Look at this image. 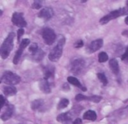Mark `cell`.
Masks as SVG:
<instances>
[{"mask_svg":"<svg viewBox=\"0 0 128 124\" xmlns=\"http://www.w3.org/2000/svg\"><path fill=\"white\" fill-rule=\"evenodd\" d=\"M15 37L14 32H10L6 38L4 40L0 47V55L2 59H6L14 47V40Z\"/></svg>","mask_w":128,"mask_h":124,"instance_id":"obj_1","label":"cell"},{"mask_svg":"<svg viewBox=\"0 0 128 124\" xmlns=\"http://www.w3.org/2000/svg\"><path fill=\"white\" fill-rule=\"evenodd\" d=\"M64 43H65V38L63 36H61V37L58 40L56 46L50 51L49 54L48 58L50 61H51L52 62H56L60 59V58L62 55L63 47Z\"/></svg>","mask_w":128,"mask_h":124,"instance_id":"obj_2","label":"cell"},{"mask_svg":"<svg viewBox=\"0 0 128 124\" xmlns=\"http://www.w3.org/2000/svg\"><path fill=\"white\" fill-rule=\"evenodd\" d=\"M21 82L20 76L11 71H5L3 73L1 77V83H4L8 85L14 86L19 84Z\"/></svg>","mask_w":128,"mask_h":124,"instance_id":"obj_3","label":"cell"},{"mask_svg":"<svg viewBox=\"0 0 128 124\" xmlns=\"http://www.w3.org/2000/svg\"><path fill=\"white\" fill-rule=\"evenodd\" d=\"M127 11L128 10H127L126 7H122L119 9L115 10L113 11H111L110 13H109L108 14H106V16H104V17H102L100 19V23L101 25H105L112 19H115L119 16H124L127 13Z\"/></svg>","mask_w":128,"mask_h":124,"instance_id":"obj_4","label":"cell"},{"mask_svg":"<svg viewBox=\"0 0 128 124\" xmlns=\"http://www.w3.org/2000/svg\"><path fill=\"white\" fill-rule=\"evenodd\" d=\"M42 37L45 43L48 46H51L54 43L56 39V34L53 29L49 27H46L42 30Z\"/></svg>","mask_w":128,"mask_h":124,"instance_id":"obj_5","label":"cell"},{"mask_svg":"<svg viewBox=\"0 0 128 124\" xmlns=\"http://www.w3.org/2000/svg\"><path fill=\"white\" fill-rule=\"evenodd\" d=\"M85 65L86 61L82 58L74 59L70 64V70L74 75H80L85 68Z\"/></svg>","mask_w":128,"mask_h":124,"instance_id":"obj_6","label":"cell"},{"mask_svg":"<svg viewBox=\"0 0 128 124\" xmlns=\"http://www.w3.org/2000/svg\"><path fill=\"white\" fill-rule=\"evenodd\" d=\"M11 22L14 25L19 27L20 28H22L27 26V22L23 16L22 13L14 12L11 17Z\"/></svg>","mask_w":128,"mask_h":124,"instance_id":"obj_7","label":"cell"},{"mask_svg":"<svg viewBox=\"0 0 128 124\" xmlns=\"http://www.w3.org/2000/svg\"><path fill=\"white\" fill-rule=\"evenodd\" d=\"M29 44H30V40L28 38H24V39H22V40L20 43L19 49L16 50V53L14 55V59H13V63L14 64H17L19 63V61H20V58H21V56L22 55L23 50Z\"/></svg>","mask_w":128,"mask_h":124,"instance_id":"obj_8","label":"cell"},{"mask_svg":"<svg viewBox=\"0 0 128 124\" xmlns=\"http://www.w3.org/2000/svg\"><path fill=\"white\" fill-rule=\"evenodd\" d=\"M76 110H71L70 112H64L62 114H60L59 115H58L56 120L58 122H62V123H65V122H70L73 120V118H74V116L79 115L80 113L75 112Z\"/></svg>","mask_w":128,"mask_h":124,"instance_id":"obj_9","label":"cell"},{"mask_svg":"<svg viewBox=\"0 0 128 124\" xmlns=\"http://www.w3.org/2000/svg\"><path fill=\"white\" fill-rule=\"evenodd\" d=\"M53 16H54V11L52 8L50 7H45L42 8L38 13V17L44 19L45 22L50 20Z\"/></svg>","mask_w":128,"mask_h":124,"instance_id":"obj_10","label":"cell"},{"mask_svg":"<svg viewBox=\"0 0 128 124\" xmlns=\"http://www.w3.org/2000/svg\"><path fill=\"white\" fill-rule=\"evenodd\" d=\"M75 100L76 101L80 102V101H83V100H87V101H91L93 102L94 103H98L101 101L102 97L100 96H97V95H94V96H91V97H87L85 96L83 94H79L75 97Z\"/></svg>","mask_w":128,"mask_h":124,"instance_id":"obj_11","label":"cell"},{"mask_svg":"<svg viewBox=\"0 0 128 124\" xmlns=\"http://www.w3.org/2000/svg\"><path fill=\"white\" fill-rule=\"evenodd\" d=\"M104 45V40L103 39H97L93 40L87 48V51L88 53H94L99 50Z\"/></svg>","mask_w":128,"mask_h":124,"instance_id":"obj_12","label":"cell"},{"mask_svg":"<svg viewBox=\"0 0 128 124\" xmlns=\"http://www.w3.org/2000/svg\"><path fill=\"white\" fill-rule=\"evenodd\" d=\"M14 110H15V109H14V105H12V104H8L7 106H6L5 110L2 112V114L0 116L2 121H8L9 119H10L11 117L14 115Z\"/></svg>","mask_w":128,"mask_h":124,"instance_id":"obj_13","label":"cell"},{"mask_svg":"<svg viewBox=\"0 0 128 124\" xmlns=\"http://www.w3.org/2000/svg\"><path fill=\"white\" fill-rule=\"evenodd\" d=\"M112 115L113 116L110 117V118H112L113 120H116V118L118 120H122V119L127 118L128 117V106H127L124 108H122V109H119V110L116 111Z\"/></svg>","mask_w":128,"mask_h":124,"instance_id":"obj_14","label":"cell"},{"mask_svg":"<svg viewBox=\"0 0 128 124\" xmlns=\"http://www.w3.org/2000/svg\"><path fill=\"white\" fill-rule=\"evenodd\" d=\"M44 79H46L50 82V81H52L55 77V67L52 65L46 66L44 68Z\"/></svg>","mask_w":128,"mask_h":124,"instance_id":"obj_15","label":"cell"},{"mask_svg":"<svg viewBox=\"0 0 128 124\" xmlns=\"http://www.w3.org/2000/svg\"><path fill=\"white\" fill-rule=\"evenodd\" d=\"M39 88L44 94H50L51 93V86L50 82L46 79H42L39 82Z\"/></svg>","mask_w":128,"mask_h":124,"instance_id":"obj_16","label":"cell"},{"mask_svg":"<svg viewBox=\"0 0 128 124\" xmlns=\"http://www.w3.org/2000/svg\"><path fill=\"white\" fill-rule=\"evenodd\" d=\"M68 82L70 84H71V85H73L77 87L78 88H80V89L81 91H87L86 88L84 87V86L81 84V82H80L76 77H74V76H68Z\"/></svg>","mask_w":128,"mask_h":124,"instance_id":"obj_17","label":"cell"},{"mask_svg":"<svg viewBox=\"0 0 128 124\" xmlns=\"http://www.w3.org/2000/svg\"><path fill=\"white\" fill-rule=\"evenodd\" d=\"M109 64H110V67L112 70V72L118 76L119 74V71H120V68H119V64H118V61H117V59L116 58H112L110 62H109Z\"/></svg>","mask_w":128,"mask_h":124,"instance_id":"obj_18","label":"cell"},{"mask_svg":"<svg viewBox=\"0 0 128 124\" xmlns=\"http://www.w3.org/2000/svg\"><path fill=\"white\" fill-rule=\"evenodd\" d=\"M2 91L6 97H11V96H14L16 94L17 90L14 86L8 85V86H4L3 88Z\"/></svg>","mask_w":128,"mask_h":124,"instance_id":"obj_19","label":"cell"},{"mask_svg":"<svg viewBox=\"0 0 128 124\" xmlns=\"http://www.w3.org/2000/svg\"><path fill=\"white\" fill-rule=\"evenodd\" d=\"M97 114L93 110H88L83 115V119L91 121H95L97 120Z\"/></svg>","mask_w":128,"mask_h":124,"instance_id":"obj_20","label":"cell"},{"mask_svg":"<svg viewBox=\"0 0 128 124\" xmlns=\"http://www.w3.org/2000/svg\"><path fill=\"white\" fill-rule=\"evenodd\" d=\"M44 104V102L42 99H38V100H34L32 103L31 108L33 111H38V110H40L43 107Z\"/></svg>","mask_w":128,"mask_h":124,"instance_id":"obj_21","label":"cell"},{"mask_svg":"<svg viewBox=\"0 0 128 124\" xmlns=\"http://www.w3.org/2000/svg\"><path fill=\"white\" fill-rule=\"evenodd\" d=\"M44 56H45V52L42 49H39V50L36 53H34V55H32V58L34 61L40 62L44 59Z\"/></svg>","mask_w":128,"mask_h":124,"instance_id":"obj_22","label":"cell"},{"mask_svg":"<svg viewBox=\"0 0 128 124\" xmlns=\"http://www.w3.org/2000/svg\"><path fill=\"white\" fill-rule=\"evenodd\" d=\"M69 100L66 98H63L58 103V106H57V109L58 110H61V109H64L65 108H67L69 105Z\"/></svg>","mask_w":128,"mask_h":124,"instance_id":"obj_23","label":"cell"},{"mask_svg":"<svg viewBox=\"0 0 128 124\" xmlns=\"http://www.w3.org/2000/svg\"><path fill=\"white\" fill-rule=\"evenodd\" d=\"M97 76H98V79L100 81V82L104 86H106L108 84V79H107L106 75L104 73H97Z\"/></svg>","mask_w":128,"mask_h":124,"instance_id":"obj_24","label":"cell"},{"mask_svg":"<svg viewBox=\"0 0 128 124\" xmlns=\"http://www.w3.org/2000/svg\"><path fill=\"white\" fill-rule=\"evenodd\" d=\"M108 59H109V56L105 52H101L99 53V55H98V61L100 63L106 62L108 61Z\"/></svg>","mask_w":128,"mask_h":124,"instance_id":"obj_25","label":"cell"},{"mask_svg":"<svg viewBox=\"0 0 128 124\" xmlns=\"http://www.w3.org/2000/svg\"><path fill=\"white\" fill-rule=\"evenodd\" d=\"M38 50H39V47H38V43H32L28 47V52L31 53V55H34Z\"/></svg>","mask_w":128,"mask_h":124,"instance_id":"obj_26","label":"cell"},{"mask_svg":"<svg viewBox=\"0 0 128 124\" xmlns=\"http://www.w3.org/2000/svg\"><path fill=\"white\" fill-rule=\"evenodd\" d=\"M42 2L43 1H40V0L34 1V2L32 4V7L33 9H36V10L40 9L42 7Z\"/></svg>","mask_w":128,"mask_h":124,"instance_id":"obj_27","label":"cell"},{"mask_svg":"<svg viewBox=\"0 0 128 124\" xmlns=\"http://www.w3.org/2000/svg\"><path fill=\"white\" fill-rule=\"evenodd\" d=\"M25 34V31L23 28H19L17 30V41L18 43H21L20 42V39H21V37Z\"/></svg>","mask_w":128,"mask_h":124,"instance_id":"obj_28","label":"cell"},{"mask_svg":"<svg viewBox=\"0 0 128 124\" xmlns=\"http://www.w3.org/2000/svg\"><path fill=\"white\" fill-rule=\"evenodd\" d=\"M122 61L125 62V64L126 63L128 64V46L127 49H126V50H125V52H124V53L122 56Z\"/></svg>","mask_w":128,"mask_h":124,"instance_id":"obj_29","label":"cell"},{"mask_svg":"<svg viewBox=\"0 0 128 124\" xmlns=\"http://www.w3.org/2000/svg\"><path fill=\"white\" fill-rule=\"evenodd\" d=\"M84 46V41L82 40H78L75 43H74V47L76 49H80L81 47H82Z\"/></svg>","mask_w":128,"mask_h":124,"instance_id":"obj_30","label":"cell"},{"mask_svg":"<svg viewBox=\"0 0 128 124\" xmlns=\"http://www.w3.org/2000/svg\"><path fill=\"white\" fill-rule=\"evenodd\" d=\"M0 100H1V109H2L4 108V106H6L7 101H6V100L4 99V97L3 95H1V96H0Z\"/></svg>","mask_w":128,"mask_h":124,"instance_id":"obj_31","label":"cell"},{"mask_svg":"<svg viewBox=\"0 0 128 124\" xmlns=\"http://www.w3.org/2000/svg\"><path fill=\"white\" fill-rule=\"evenodd\" d=\"M72 124H82V120L80 118H76Z\"/></svg>","mask_w":128,"mask_h":124,"instance_id":"obj_32","label":"cell"},{"mask_svg":"<svg viewBox=\"0 0 128 124\" xmlns=\"http://www.w3.org/2000/svg\"><path fill=\"white\" fill-rule=\"evenodd\" d=\"M62 89L64 90V91H69L70 90V87H69V85H68V84H66V83H64V85H63V87H62Z\"/></svg>","mask_w":128,"mask_h":124,"instance_id":"obj_33","label":"cell"},{"mask_svg":"<svg viewBox=\"0 0 128 124\" xmlns=\"http://www.w3.org/2000/svg\"><path fill=\"white\" fill-rule=\"evenodd\" d=\"M122 34L124 36V37H128V30H124L122 31Z\"/></svg>","mask_w":128,"mask_h":124,"instance_id":"obj_34","label":"cell"},{"mask_svg":"<svg viewBox=\"0 0 128 124\" xmlns=\"http://www.w3.org/2000/svg\"><path fill=\"white\" fill-rule=\"evenodd\" d=\"M124 22H125L127 25H128V16H126V18H125V19H124Z\"/></svg>","mask_w":128,"mask_h":124,"instance_id":"obj_35","label":"cell"},{"mask_svg":"<svg viewBox=\"0 0 128 124\" xmlns=\"http://www.w3.org/2000/svg\"><path fill=\"white\" fill-rule=\"evenodd\" d=\"M127 7H128V8H127V9H128V1H127Z\"/></svg>","mask_w":128,"mask_h":124,"instance_id":"obj_36","label":"cell"}]
</instances>
